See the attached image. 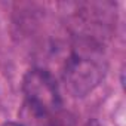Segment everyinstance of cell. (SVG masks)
I'll return each instance as SVG.
<instances>
[{
  "label": "cell",
  "instance_id": "1",
  "mask_svg": "<svg viewBox=\"0 0 126 126\" xmlns=\"http://www.w3.org/2000/svg\"><path fill=\"white\" fill-rule=\"evenodd\" d=\"M22 91L25 95V104L47 113L58 114L61 110V98L56 82L46 70H30L22 82Z\"/></svg>",
  "mask_w": 126,
  "mask_h": 126
},
{
  "label": "cell",
  "instance_id": "2",
  "mask_svg": "<svg viewBox=\"0 0 126 126\" xmlns=\"http://www.w3.org/2000/svg\"><path fill=\"white\" fill-rule=\"evenodd\" d=\"M104 70L101 62L86 53L73 55L65 64L64 82L68 91L76 96L91 92L102 79Z\"/></svg>",
  "mask_w": 126,
  "mask_h": 126
},
{
  "label": "cell",
  "instance_id": "3",
  "mask_svg": "<svg viewBox=\"0 0 126 126\" xmlns=\"http://www.w3.org/2000/svg\"><path fill=\"white\" fill-rule=\"evenodd\" d=\"M2 126H22V125H19V123H5Z\"/></svg>",
  "mask_w": 126,
  "mask_h": 126
}]
</instances>
